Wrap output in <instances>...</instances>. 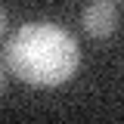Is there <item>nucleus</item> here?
<instances>
[{"label": "nucleus", "mask_w": 124, "mask_h": 124, "mask_svg": "<svg viewBox=\"0 0 124 124\" xmlns=\"http://www.w3.org/2000/svg\"><path fill=\"white\" fill-rule=\"evenodd\" d=\"M3 81H6V75H3V65H0V90H3Z\"/></svg>", "instance_id": "20e7f679"}, {"label": "nucleus", "mask_w": 124, "mask_h": 124, "mask_svg": "<svg viewBox=\"0 0 124 124\" xmlns=\"http://www.w3.org/2000/svg\"><path fill=\"white\" fill-rule=\"evenodd\" d=\"M81 25L93 37H112L118 28V9L112 0H96L81 13Z\"/></svg>", "instance_id": "f03ea898"}, {"label": "nucleus", "mask_w": 124, "mask_h": 124, "mask_svg": "<svg viewBox=\"0 0 124 124\" xmlns=\"http://www.w3.org/2000/svg\"><path fill=\"white\" fill-rule=\"evenodd\" d=\"M3 62L16 78L34 87L65 84L81 65V46L53 22H25L3 46Z\"/></svg>", "instance_id": "f257e3e1"}, {"label": "nucleus", "mask_w": 124, "mask_h": 124, "mask_svg": "<svg viewBox=\"0 0 124 124\" xmlns=\"http://www.w3.org/2000/svg\"><path fill=\"white\" fill-rule=\"evenodd\" d=\"M3 31H6V13H3V6H0V37H3Z\"/></svg>", "instance_id": "7ed1b4c3"}]
</instances>
